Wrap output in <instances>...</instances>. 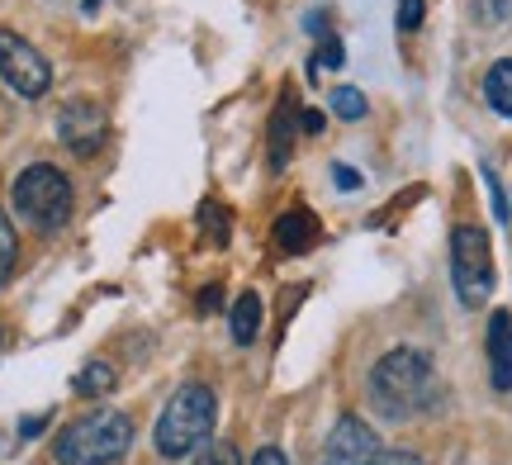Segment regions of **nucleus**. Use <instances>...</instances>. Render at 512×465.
Masks as SVG:
<instances>
[{
    "label": "nucleus",
    "instance_id": "nucleus-1",
    "mask_svg": "<svg viewBox=\"0 0 512 465\" xmlns=\"http://www.w3.org/2000/svg\"><path fill=\"white\" fill-rule=\"evenodd\" d=\"M441 404V380L432 356L418 347H394L375 361L370 371V409L380 413L384 423H408L418 413Z\"/></svg>",
    "mask_w": 512,
    "mask_h": 465
},
{
    "label": "nucleus",
    "instance_id": "nucleus-2",
    "mask_svg": "<svg viewBox=\"0 0 512 465\" xmlns=\"http://www.w3.org/2000/svg\"><path fill=\"white\" fill-rule=\"evenodd\" d=\"M214 418H219V394L209 385H181V390L166 399L162 418H157V451L166 461H181L190 451H200L214 432Z\"/></svg>",
    "mask_w": 512,
    "mask_h": 465
},
{
    "label": "nucleus",
    "instance_id": "nucleus-3",
    "mask_svg": "<svg viewBox=\"0 0 512 465\" xmlns=\"http://www.w3.org/2000/svg\"><path fill=\"white\" fill-rule=\"evenodd\" d=\"M133 447V418L114 409L86 413L57 437V465H114Z\"/></svg>",
    "mask_w": 512,
    "mask_h": 465
},
{
    "label": "nucleus",
    "instance_id": "nucleus-4",
    "mask_svg": "<svg viewBox=\"0 0 512 465\" xmlns=\"http://www.w3.org/2000/svg\"><path fill=\"white\" fill-rule=\"evenodd\" d=\"M15 214L38 233H57L72 219V181L57 167L38 162V167L15 176Z\"/></svg>",
    "mask_w": 512,
    "mask_h": 465
},
{
    "label": "nucleus",
    "instance_id": "nucleus-5",
    "mask_svg": "<svg viewBox=\"0 0 512 465\" xmlns=\"http://www.w3.org/2000/svg\"><path fill=\"white\" fill-rule=\"evenodd\" d=\"M451 285L465 309H484L494 295V247L489 233L475 224H460L451 233Z\"/></svg>",
    "mask_w": 512,
    "mask_h": 465
},
{
    "label": "nucleus",
    "instance_id": "nucleus-6",
    "mask_svg": "<svg viewBox=\"0 0 512 465\" xmlns=\"http://www.w3.org/2000/svg\"><path fill=\"white\" fill-rule=\"evenodd\" d=\"M0 81L15 95H24V100H38L53 86V67H48V57L38 53L29 38L0 29Z\"/></svg>",
    "mask_w": 512,
    "mask_h": 465
},
{
    "label": "nucleus",
    "instance_id": "nucleus-7",
    "mask_svg": "<svg viewBox=\"0 0 512 465\" xmlns=\"http://www.w3.org/2000/svg\"><path fill=\"white\" fill-rule=\"evenodd\" d=\"M105 133H110V119H105V105H95V100H67L57 110V138L76 157H95L100 143H105Z\"/></svg>",
    "mask_w": 512,
    "mask_h": 465
},
{
    "label": "nucleus",
    "instance_id": "nucleus-8",
    "mask_svg": "<svg viewBox=\"0 0 512 465\" xmlns=\"http://www.w3.org/2000/svg\"><path fill=\"white\" fill-rule=\"evenodd\" d=\"M375 451H380L375 428L361 423V418H351V413L328 432V465H370Z\"/></svg>",
    "mask_w": 512,
    "mask_h": 465
},
{
    "label": "nucleus",
    "instance_id": "nucleus-9",
    "mask_svg": "<svg viewBox=\"0 0 512 465\" xmlns=\"http://www.w3.org/2000/svg\"><path fill=\"white\" fill-rule=\"evenodd\" d=\"M489 385L498 394L512 390V314L494 309L489 318Z\"/></svg>",
    "mask_w": 512,
    "mask_h": 465
},
{
    "label": "nucleus",
    "instance_id": "nucleus-10",
    "mask_svg": "<svg viewBox=\"0 0 512 465\" xmlns=\"http://www.w3.org/2000/svg\"><path fill=\"white\" fill-rule=\"evenodd\" d=\"M294 129H299V119H294V95L285 91L275 100L271 110V171H285L294 157Z\"/></svg>",
    "mask_w": 512,
    "mask_h": 465
},
{
    "label": "nucleus",
    "instance_id": "nucleus-11",
    "mask_svg": "<svg viewBox=\"0 0 512 465\" xmlns=\"http://www.w3.org/2000/svg\"><path fill=\"white\" fill-rule=\"evenodd\" d=\"M318 219H313L309 209H290V214H280L275 219V242H280V252H309L313 242H318Z\"/></svg>",
    "mask_w": 512,
    "mask_h": 465
},
{
    "label": "nucleus",
    "instance_id": "nucleus-12",
    "mask_svg": "<svg viewBox=\"0 0 512 465\" xmlns=\"http://www.w3.org/2000/svg\"><path fill=\"white\" fill-rule=\"evenodd\" d=\"M228 318H233V342H238V347H252L256 333H261V295L247 290V295L233 304V314Z\"/></svg>",
    "mask_w": 512,
    "mask_h": 465
},
{
    "label": "nucleus",
    "instance_id": "nucleus-13",
    "mask_svg": "<svg viewBox=\"0 0 512 465\" xmlns=\"http://www.w3.org/2000/svg\"><path fill=\"white\" fill-rule=\"evenodd\" d=\"M484 95H489V105H494L503 119H512V57L494 62L489 76H484Z\"/></svg>",
    "mask_w": 512,
    "mask_h": 465
},
{
    "label": "nucleus",
    "instance_id": "nucleus-14",
    "mask_svg": "<svg viewBox=\"0 0 512 465\" xmlns=\"http://www.w3.org/2000/svg\"><path fill=\"white\" fill-rule=\"evenodd\" d=\"M72 385H76L81 399H100V394L114 390V366L110 361H91V366H81V371H76Z\"/></svg>",
    "mask_w": 512,
    "mask_h": 465
},
{
    "label": "nucleus",
    "instance_id": "nucleus-15",
    "mask_svg": "<svg viewBox=\"0 0 512 465\" xmlns=\"http://www.w3.org/2000/svg\"><path fill=\"white\" fill-rule=\"evenodd\" d=\"M200 224H204V238L223 247V242H228V233H233V214H228L223 205H214V200H204V205H200Z\"/></svg>",
    "mask_w": 512,
    "mask_h": 465
},
{
    "label": "nucleus",
    "instance_id": "nucleus-16",
    "mask_svg": "<svg viewBox=\"0 0 512 465\" xmlns=\"http://www.w3.org/2000/svg\"><path fill=\"white\" fill-rule=\"evenodd\" d=\"M366 95L356 91V86H337V91H332V114H337V119H347V124H356V119H366Z\"/></svg>",
    "mask_w": 512,
    "mask_h": 465
},
{
    "label": "nucleus",
    "instance_id": "nucleus-17",
    "mask_svg": "<svg viewBox=\"0 0 512 465\" xmlns=\"http://www.w3.org/2000/svg\"><path fill=\"white\" fill-rule=\"evenodd\" d=\"M15 261H19V238H15V228H10V219H5V209H0V285L10 280Z\"/></svg>",
    "mask_w": 512,
    "mask_h": 465
},
{
    "label": "nucleus",
    "instance_id": "nucleus-18",
    "mask_svg": "<svg viewBox=\"0 0 512 465\" xmlns=\"http://www.w3.org/2000/svg\"><path fill=\"white\" fill-rule=\"evenodd\" d=\"M342 62H347L342 43H337L332 34H323V38H318V53H313V62H309V72H323V67H332V72H337Z\"/></svg>",
    "mask_w": 512,
    "mask_h": 465
},
{
    "label": "nucleus",
    "instance_id": "nucleus-19",
    "mask_svg": "<svg viewBox=\"0 0 512 465\" xmlns=\"http://www.w3.org/2000/svg\"><path fill=\"white\" fill-rule=\"evenodd\" d=\"M479 24H508L512 19V0H470Z\"/></svg>",
    "mask_w": 512,
    "mask_h": 465
},
{
    "label": "nucleus",
    "instance_id": "nucleus-20",
    "mask_svg": "<svg viewBox=\"0 0 512 465\" xmlns=\"http://www.w3.org/2000/svg\"><path fill=\"white\" fill-rule=\"evenodd\" d=\"M190 465H242V461H238V447H233V442H214V447H204Z\"/></svg>",
    "mask_w": 512,
    "mask_h": 465
},
{
    "label": "nucleus",
    "instance_id": "nucleus-21",
    "mask_svg": "<svg viewBox=\"0 0 512 465\" xmlns=\"http://www.w3.org/2000/svg\"><path fill=\"white\" fill-rule=\"evenodd\" d=\"M479 176H484V186H489V200H494V214H498V219H508V214H512V205H508V195H503V186H498L494 167H484V171H479Z\"/></svg>",
    "mask_w": 512,
    "mask_h": 465
},
{
    "label": "nucleus",
    "instance_id": "nucleus-22",
    "mask_svg": "<svg viewBox=\"0 0 512 465\" xmlns=\"http://www.w3.org/2000/svg\"><path fill=\"white\" fill-rule=\"evenodd\" d=\"M422 15H427V5H422V0H399V29L403 34H413V29L422 24Z\"/></svg>",
    "mask_w": 512,
    "mask_h": 465
},
{
    "label": "nucleus",
    "instance_id": "nucleus-23",
    "mask_svg": "<svg viewBox=\"0 0 512 465\" xmlns=\"http://www.w3.org/2000/svg\"><path fill=\"white\" fill-rule=\"evenodd\" d=\"M370 465H422V456H413V451H375L370 456Z\"/></svg>",
    "mask_w": 512,
    "mask_h": 465
},
{
    "label": "nucleus",
    "instance_id": "nucleus-24",
    "mask_svg": "<svg viewBox=\"0 0 512 465\" xmlns=\"http://www.w3.org/2000/svg\"><path fill=\"white\" fill-rule=\"evenodd\" d=\"M247 465H290V461H285V451H280V447H261Z\"/></svg>",
    "mask_w": 512,
    "mask_h": 465
},
{
    "label": "nucleus",
    "instance_id": "nucleus-25",
    "mask_svg": "<svg viewBox=\"0 0 512 465\" xmlns=\"http://www.w3.org/2000/svg\"><path fill=\"white\" fill-rule=\"evenodd\" d=\"M299 129H304V133H323V114L304 110V114H299Z\"/></svg>",
    "mask_w": 512,
    "mask_h": 465
},
{
    "label": "nucleus",
    "instance_id": "nucleus-26",
    "mask_svg": "<svg viewBox=\"0 0 512 465\" xmlns=\"http://www.w3.org/2000/svg\"><path fill=\"white\" fill-rule=\"evenodd\" d=\"M43 423H48L43 413H38V418H24V423H19V437H38V432H43Z\"/></svg>",
    "mask_w": 512,
    "mask_h": 465
},
{
    "label": "nucleus",
    "instance_id": "nucleus-27",
    "mask_svg": "<svg viewBox=\"0 0 512 465\" xmlns=\"http://www.w3.org/2000/svg\"><path fill=\"white\" fill-rule=\"evenodd\" d=\"M332 176H337V186H347V190H356V186H361V176H356V171H351V167H337V171H332Z\"/></svg>",
    "mask_w": 512,
    "mask_h": 465
},
{
    "label": "nucleus",
    "instance_id": "nucleus-28",
    "mask_svg": "<svg viewBox=\"0 0 512 465\" xmlns=\"http://www.w3.org/2000/svg\"><path fill=\"white\" fill-rule=\"evenodd\" d=\"M0 352H5V328H0Z\"/></svg>",
    "mask_w": 512,
    "mask_h": 465
}]
</instances>
